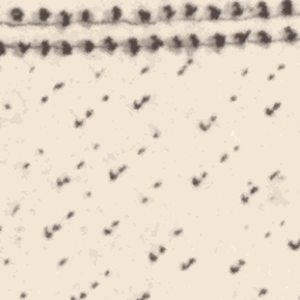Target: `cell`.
<instances>
[{
	"mask_svg": "<svg viewBox=\"0 0 300 300\" xmlns=\"http://www.w3.org/2000/svg\"><path fill=\"white\" fill-rule=\"evenodd\" d=\"M202 45H204L206 48L211 49L213 52L219 53L228 45V35H225L224 33L221 32L212 33L208 38H205L204 41L202 42Z\"/></svg>",
	"mask_w": 300,
	"mask_h": 300,
	"instance_id": "cell-1",
	"label": "cell"
},
{
	"mask_svg": "<svg viewBox=\"0 0 300 300\" xmlns=\"http://www.w3.org/2000/svg\"><path fill=\"white\" fill-rule=\"evenodd\" d=\"M141 41L142 51L149 54H155L159 49L164 48V40L157 34H150L140 40Z\"/></svg>",
	"mask_w": 300,
	"mask_h": 300,
	"instance_id": "cell-2",
	"label": "cell"
},
{
	"mask_svg": "<svg viewBox=\"0 0 300 300\" xmlns=\"http://www.w3.org/2000/svg\"><path fill=\"white\" fill-rule=\"evenodd\" d=\"M119 45L122 52L125 53V55L129 56V58H135L142 51L141 41L136 36H128V38L122 39L119 42Z\"/></svg>",
	"mask_w": 300,
	"mask_h": 300,
	"instance_id": "cell-3",
	"label": "cell"
},
{
	"mask_svg": "<svg viewBox=\"0 0 300 300\" xmlns=\"http://www.w3.org/2000/svg\"><path fill=\"white\" fill-rule=\"evenodd\" d=\"M131 21L135 25H149L152 21V13L147 7L139 6L133 9Z\"/></svg>",
	"mask_w": 300,
	"mask_h": 300,
	"instance_id": "cell-4",
	"label": "cell"
},
{
	"mask_svg": "<svg viewBox=\"0 0 300 300\" xmlns=\"http://www.w3.org/2000/svg\"><path fill=\"white\" fill-rule=\"evenodd\" d=\"M52 52L60 58H68L74 53V45L65 39H58L52 42Z\"/></svg>",
	"mask_w": 300,
	"mask_h": 300,
	"instance_id": "cell-5",
	"label": "cell"
},
{
	"mask_svg": "<svg viewBox=\"0 0 300 300\" xmlns=\"http://www.w3.org/2000/svg\"><path fill=\"white\" fill-rule=\"evenodd\" d=\"M222 12L223 15L229 20H238L244 15L245 8L239 1H229L224 5Z\"/></svg>",
	"mask_w": 300,
	"mask_h": 300,
	"instance_id": "cell-6",
	"label": "cell"
},
{
	"mask_svg": "<svg viewBox=\"0 0 300 300\" xmlns=\"http://www.w3.org/2000/svg\"><path fill=\"white\" fill-rule=\"evenodd\" d=\"M249 18L261 19V20H269L271 18V11L266 1H258L255 5L248 9Z\"/></svg>",
	"mask_w": 300,
	"mask_h": 300,
	"instance_id": "cell-7",
	"label": "cell"
},
{
	"mask_svg": "<svg viewBox=\"0 0 300 300\" xmlns=\"http://www.w3.org/2000/svg\"><path fill=\"white\" fill-rule=\"evenodd\" d=\"M249 42H251V44L256 46H259L262 48H268L272 45L273 38L265 29H258V31L252 32V34L249 39Z\"/></svg>",
	"mask_w": 300,
	"mask_h": 300,
	"instance_id": "cell-8",
	"label": "cell"
},
{
	"mask_svg": "<svg viewBox=\"0 0 300 300\" xmlns=\"http://www.w3.org/2000/svg\"><path fill=\"white\" fill-rule=\"evenodd\" d=\"M52 19H53V14L51 9L47 7H39L31 14L29 24L45 26V25H48Z\"/></svg>",
	"mask_w": 300,
	"mask_h": 300,
	"instance_id": "cell-9",
	"label": "cell"
},
{
	"mask_svg": "<svg viewBox=\"0 0 300 300\" xmlns=\"http://www.w3.org/2000/svg\"><path fill=\"white\" fill-rule=\"evenodd\" d=\"M202 47V41L195 33H188L183 36V48L188 55L195 54Z\"/></svg>",
	"mask_w": 300,
	"mask_h": 300,
	"instance_id": "cell-10",
	"label": "cell"
},
{
	"mask_svg": "<svg viewBox=\"0 0 300 300\" xmlns=\"http://www.w3.org/2000/svg\"><path fill=\"white\" fill-rule=\"evenodd\" d=\"M73 21V15L72 13H69L66 9H61V11L56 12L53 15L52 19V25L59 29V31H63V29H67L69 26L72 25Z\"/></svg>",
	"mask_w": 300,
	"mask_h": 300,
	"instance_id": "cell-11",
	"label": "cell"
},
{
	"mask_svg": "<svg viewBox=\"0 0 300 300\" xmlns=\"http://www.w3.org/2000/svg\"><path fill=\"white\" fill-rule=\"evenodd\" d=\"M252 34L251 29H246V31H238L231 33L228 36V44H230L236 48H244L246 44L249 42L250 36Z\"/></svg>",
	"mask_w": 300,
	"mask_h": 300,
	"instance_id": "cell-12",
	"label": "cell"
},
{
	"mask_svg": "<svg viewBox=\"0 0 300 300\" xmlns=\"http://www.w3.org/2000/svg\"><path fill=\"white\" fill-rule=\"evenodd\" d=\"M32 51L40 58H46L52 52V42L48 39H35L31 42Z\"/></svg>",
	"mask_w": 300,
	"mask_h": 300,
	"instance_id": "cell-13",
	"label": "cell"
},
{
	"mask_svg": "<svg viewBox=\"0 0 300 300\" xmlns=\"http://www.w3.org/2000/svg\"><path fill=\"white\" fill-rule=\"evenodd\" d=\"M164 48L175 55L181 54L184 51V48H183V36L178 34L168 36L164 40Z\"/></svg>",
	"mask_w": 300,
	"mask_h": 300,
	"instance_id": "cell-14",
	"label": "cell"
},
{
	"mask_svg": "<svg viewBox=\"0 0 300 300\" xmlns=\"http://www.w3.org/2000/svg\"><path fill=\"white\" fill-rule=\"evenodd\" d=\"M31 49H32L31 42H25L22 41V40H15V41L8 44V51H11L13 56H15V58H19V59L25 58L26 54H27Z\"/></svg>",
	"mask_w": 300,
	"mask_h": 300,
	"instance_id": "cell-15",
	"label": "cell"
},
{
	"mask_svg": "<svg viewBox=\"0 0 300 300\" xmlns=\"http://www.w3.org/2000/svg\"><path fill=\"white\" fill-rule=\"evenodd\" d=\"M123 18V9L120 6L115 5L108 7L102 14V22L106 24H118Z\"/></svg>",
	"mask_w": 300,
	"mask_h": 300,
	"instance_id": "cell-16",
	"label": "cell"
},
{
	"mask_svg": "<svg viewBox=\"0 0 300 300\" xmlns=\"http://www.w3.org/2000/svg\"><path fill=\"white\" fill-rule=\"evenodd\" d=\"M119 48H120L119 42L111 35L103 36V38L100 39L98 42V49H100V51L106 53V54L108 55L115 54V52L118 51Z\"/></svg>",
	"mask_w": 300,
	"mask_h": 300,
	"instance_id": "cell-17",
	"label": "cell"
},
{
	"mask_svg": "<svg viewBox=\"0 0 300 300\" xmlns=\"http://www.w3.org/2000/svg\"><path fill=\"white\" fill-rule=\"evenodd\" d=\"M176 12L175 7L170 4H164L161 5L156 11V20L159 22H170L175 19Z\"/></svg>",
	"mask_w": 300,
	"mask_h": 300,
	"instance_id": "cell-18",
	"label": "cell"
},
{
	"mask_svg": "<svg viewBox=\"0 0 300 300\" xmlns=\"http://www.w3.org/2000/svg\"><path fill=\"white\" fill-rule=\"evenodd\" d=\"M223 16V12L222 8L219 7L217 5H212L209 4L206 5L204 8H203V13H202V20H204V21H218V20H221V18Z\"/></svg>",
	"mask_w": 300,
	"mask_h": 300,
	"instance_id": "cell-19",
	"label": "cell"
},
{
	"mask_svg": "<svg viewBox=\"0 0 300 300\" xmlns=\"http://www.w3.org/2000/svg\"><path fill=\"white\" fill-rule=\"evenodd\" d=\"M5 18L6 21L11 25L22 24L25 20V11L19 6H13V7L7 9Z\"/></svg>",
	"mask_w": 300,
	"mask_h": 300,
	"instance_id": "cell-20",
	"label": "cell"
},
{
	"mask_svg": "<svg viewBox=\"0 0 300 300\" xmlns=\"http://www.w3.org/2000/svg\"><path fill=\"white\" fill-rule=\"evenodd\" d=\"M278 40L279 41L285 42V44H296L299 40V34L292 26H285L283 27L278 33Z\"/></svg>",
	"mask_w": 300,
	"mask_h": 300,
	"instance_id": "cell-21",
	"label": "cell"
},
{
	"mask_svg": "<svg viewBox=\"0 0 300 300\" xmlns=\"http://www.w3.org/2000/svg\"><path fill=\"white\" fill-rule=\"evenodd\" d=\"M75 21L79 25L85 26V27H89L95 22V15L89 8H82L79 9L75 13Z\"/></svg>",
	"mask_w": 300,
	"mask_h": 300,
	"instance_id": "cell-22",
	"label": "cell"
},
{
	"mask_svg": "<svg viewBox=\"0 0 300 300\" xmlns=\"http://www.w3.org/2000/svg\"><path fill=\"white\" fill-rule=\"evenodd\" d=\"M74 48L83 55H91L92 53L95 51V49H98V44L93 41L92 39L83 38V39L78 40V41L75 42Z\"/></svg>",
	"mask_w": 300,
	"mask_h": 300,
	"instance_id": "cell-23",
	"label": "cell"
},
{
	"mask_svg": "<svg viewBox=\"0 0 300 300\" xmlns=\"http://www.w3.org/2000/svg\"><path fill=\"white\" fill-rule=\"evenodd\" d=\"M198 5L194 2H183L178 9V16L181 20H192L198 13Z\"/></svg>",
	"mask_w": 300,
	"mask_h": 300,
	"instance_id": "cell-24",
	"label": "cell"
},
{
	"mask_svg": "<svg viewBox=\"0 0 300 300\" xmlns=\"http://www.w3.org/2000/svg\"><path fill=\"white\" fill-rule=\"evenodd\" d=\"M295 13V2L291 1V0L281 1L276 8V15L281 16V18H292Z\"/></svg>",
	"mask_w": 300,
	"mask_h": 300,
	"instance_id": "cell-25",
	"label": "cell"
},
{
	"mask_svg": "<svg viewBox=\"0 0 300 300\" xmlns=\"http://www.w3.org/2000/svg\"><path fill=\"white\" fill-rule=\"evenodd\" d=\"M239 270H241V266L233 265L231 266V269H230V273H231V275H236V273H238Z\"/></svg>",
	"mask_w": 300,
	"mask_h": 300,
	"instance_id": "cell-26",
	"label": "cell"
},
{
	"mask_svg": "<svg viewBox=\"0 0 300 300\" xmlns=\"http://www.w3.org/2000/svg\"><path fill=\"white\" fill-rule=\"evenodd\" d=\"M203 178H199V177H194L192 178V184H194L195 186H198L199 184H201Z\"/></svg>",
	"mask_w": 300,
	"mask_h": 300,
	"instance_id": "cell-27",
	"label": "cell"
},
{
	"mask_svg": "<svg viewBox=\"0 0 300 300\" xmlns=\"http://www.w3.org/2000/svg\"><path fill=\"white\" fill-rule=\"evenodd\" d=\"M149 259H150V261H151V262H154V263H155L156 261H157V257H156V256L154 255V253L151 252V253H150V255H149Z\"/></svg>",
	"mask_w": 300,
	"mask_h": 300,
	"instance_id": "cell-28",
	"label": "cell"
},
{
	"mask_svg": "<svg viewBox=\"0 0 300 300\" xmlns=\"http://www.w3.org/2000/svg\"><path fill=\"white\" fill-rule=\"evenodd\" d=\"M63 86H65V83H63V82H61V83H58V86H55V87H54V91H58V89L62 88Z\"/></svg>",
	"mask_w": 300,
	"mask_h": 300,
	"instance_id": "cell-29",
	"label": "cell"
},
{
	"mask_svg": "<svg viewBox=\"0 0 300 300\" xmlns=\"http://www.w3.org/2000/svg\"><path fill=\"white\" fill-rule=\"evenodd\" d=\"M253 188H255V189H251V190H250V194H251V195H252V194H256V192L258 191V186H253Z\"/></svg>",
	"mask_w": 300,
	"mask_h": 300,
	"instance_id": "cell-30",
	"label": "cell"
},
{
	"mask_svg": "<svg viewBox=\"0 0 300 300\" xmlns=\"http://www.w3.org/2000/svg\"><path fill=\"white\" fill-rule=\"evenodd\" d=\"M93 114H94V111H88L87 114H86V118H91Z\"/></svg>",
	"mask_w": 300,
	"mask_h": 300,
	"instance_id": "cell-31",
	"label": "cell"
},
{
	"mask_svg": "<svg viewBox=\"0 0 300 300\" xmlns=\"http://www.w3.org/2000/svg\"><path fill=\"white\" fill-rule=\"evenodd\" d=\"M66 263H67V258H66V259H62V261H61V263H60V264H59V265H60V266H62V265H65V264H66Z\"/></svg>",
	"mask_w": 300,
	"mask_h": 300,
	"instance_id": "cell-32",
	"label": "cell"
},
{
	"mask_svg": "<svg viewBox=\"0 0 300 300\" xmlns=\"http://www.w3.org/2000/svg\"><path fill=\"white\" fill-rule=\"evenodd\" d=\"M73 215H75V212H74V211L69 212V213H68V216H67V218H72V217H73Z\"/></svg>",
	"mask_w": 300,
	"mask_h": 300,
	"instance_id": "cell-33",
	"label": "cell"
},
{
	"mask_svg": "<svg viewBox=\"0 0 300 300\" xmlns=\"http://www.w3.org/2000/svg\"><path fill=\"white\" fill-rule=\"evenodd\" d=\"M46 101H48V96H45V98L41 100V103H45Z\"/></svg>",
	"mask_w": 300,
	"mask_h": 300,
	"instance_id": "cell-34",
	"label": "cell"
},
{
	"mask_svg": "<svg viewBox=\"0 0 300 300\" xmlns=\"http://www.w3.org/2000/svg\"><path fill=\"white\" fill-rule=\"evenodd\" d=\"M98 286H99L98 283H95V284L92 285V289H96V288H98Z\"/></svg>",
	"mask_w": 300,
	"mask_h": 300,
	"instance_id": "cell-35",
	"label": "cell"
}]
</instances>
